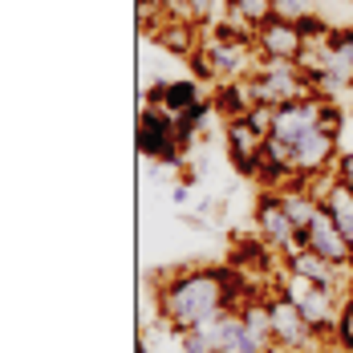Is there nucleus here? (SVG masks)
Wrapping results in <instances>:
<instances>
[{"label":"nucleus","mask_w":353,"mask_h":353,"mask_svg":"<svg viewBox=\"0 0 353 353\" xmlns=\"http://www.w3.org/2000/svg\"><path fill=\"white\" fill-rule=\"evenodd\" d=\"M139 353H150V350H146V345H139Z\"/></svg>","instance_id":"obj_22"},{"label":"nucleus","mask_w":353,"mask_h":353,"mask_svg":"<svg viewBox=\"0 0 353 353\" xmlns=\"http://www.w3.org/2000/svg\"><path fill=\"white\" fill-rule=\"evenodd\" d=\"M139 150L146 159H159V163H175L183 154V146H179V118L171 110L146 102V110L139 118Z\"/></svg>","instance_id":"obj_7"},{"label":"nucleus","mask_w":353,"mask_h":353,"mask_svg":"<svg viewBox=\"0 0 353 353\" xmlns=\"http://www.w3.org/2000/svg\"><path fill=\"white\" fill-rule=\"evenodd\" d=\"M272 17L301 25L309 17H317V0H272Z\"/></svg>","instance_id":"obj_18"},{"label":"nucleus","mask_w":353,"mask_h":353,"mask_svg":"<svg viewBox=\"0 0 353 353\" xmlns=\"http://www.w3.org/2000/svg\"><path fill=\"white\" fill-rule=\"evenodd\" d=\"M252 223H256V240H260V244H268L281 260L288 256V252H296V248H301V228H296V219L288 215L281 191H272V187H264V191L256 195Z\"/></svg>","instance_id":"obj_6"},{"label":"nucleus","mask_w":353,"mask_h":353,"mask_svg":"<svg viewBox=\"0 0 353 353\" xmlns=\"http://www.w3.org/2000/svg\"><path fill=\"white\" fill-rule=\"evenodd\" d=\"M321 203H325V212L333 215V223L341 228V236L353 244V191L345 187V183L329 179L325 191H321Z\"/></svg>","instance_id":"obj_14"},{"label":"nucleus","mask_w":353,"mask_h":353,"mask_svg":"<svg viewBox=\"0 0 353 353\" xmlns=\"http://www.w3.org/2000/svg\"><path fill=\"white\" fill-rule=\"evenodd\" d=\"M256 292V284L248 281L240 268L232 264H191V268H171L154 284V305L159 317L171 333L187 329H203L228 309H240L248 296Z\"/></svg>","instance_id":"obj_1"},{"label":"nucleus","mask_w":353,"mask_h":353,"mask_svg":"<svg viewBox=\"0 0 353 353\" xmlns=\"http://www.w3.org/2000/svg\"><path fill=\"white\" fill-rule=\"evenodd\" d=\"M281 288H284V296L309 317V325L317 329L321 337L333 341V329H337V321H341V305H345V296L333 292V288H325V284H317V281H309V276L284 272V268H281Z\"/></svg>","instance_id":"obj_5"},{"label":"nucleus","mask_w":353,"mask_h":353,"mask_svg":"<svg viewBox=\"0 0 353 353\" xmlns=\"http://www.w3.org/2000/svg\"><path fill=\"white\" fill-rule=\"evenodd\" d=\"M256 61H260V49H256V33L252 29H240L232 21L199 29V49L191 57L199 77H212L215 85L219 81H240V77H248L256 70Z\"/></svg>","instance_id":"obj_2"},{"label":"nucleus","mask_w":353,"mask_h":353,"mask_svg":"<svg viewBox=\"0 0 353 353\" xmlns=\"http://www.w3.org/2000/svg\"><path fill=\"white\" fill-rule=\"evenodd\" d=\"M248 85H252V98L260 106H284V102L313 94L301 61H284V57H260L256 70L248 73Z\"/></svg>","instance_id":"obj_4"},{"label":"nucleus","mask_w":353,"mask_h":353,"mask_svg":"<svg viewBox=\"0 0 353 353\" xmlns=\"http://www.w3.org/2000/svg\"><path fill=\"white\" fill-rule=\"evenodd\" d=\"M146 102H150V106L171 110V114L179 118L183 110H191L195 102H203V94H199V81L183 77V81H154V85L146 90Z\"/></svg>","instance_id":"obj_12"},{"label":"nucleus","mask_w":353,"mask_h":353,"mask_svg":"<svg viewBox=\"0 0 353 353\" xmlns=\"http://www.w3.org/2000/svg\"><path fill=\"white\" fill-rule=\"evenodd\" d=\"M333 345L353 353V292L345 296V305H341V321H337V329H333Z\"/></svg>","instance_id":"obj_19"},{"label":"nucleus","mask_w":353,"mask_h":353,"mask_svg":"<svg viewBox=\"0 0 353 353\" xmlns=\"http://www.w3.org/2000/svg\"><path fill=\"white\" fill-rule=\"evenodd\" d=\"M264 301H268V317H272V341H276V353H317L321 341L333 345V341L321 337L317 329L309 325V317L284 296L281 284H272V288L264 292Z\"/></svg>","instance_id":"obj_3"},{"label":"nucleus","mask_w":353,"mask_h":353,"mask_svg":"<svg viewBox=\"0 0 353 353\" xmlns=\"http://www.w3.org/2000/svg\"><path fill=\"white\" fill-rule=\"evenodd\" d=\"M187 195H191V187H187V183H179V187H175V195H171V199H175V203H187Z\"/></svg>","instance_id":"obj_21"},{"label":"nucleus","mask_w":353,"mask_h":353,"mask_svg":"<svg viewBox=\"0 0 353 353\" xmlns=\"http://www.w3.org/2000/svg\"><path fill=\"white\" fill-rule=\"evenodd\" d=\"M321 94H305V98H296V102H284L276 106V118H272V134L268 139L284 142V146H292V142H301L313 126L321 122Z\"/></svg>","instance_id":"obj_9"},{"label":"nucleus","mask_w":353,"mask_h":353,"mask_svg":"<svg viewBox=\"0 0 353 353\" xmlns=\"http://www.w3.org/2000/svg\"><path fill=\"white\" fill-rule=\"evenodd\" d=\"M333 179H337V183H345V187L353 191V150H341V154H337V167H333Z\"/></svg>","instance_id":"obj_20"},{"label":"nucleus","mask_w":353,"mask_h":353,"mask_svg":"<svg viewBox=\"0 0 353 353\" xmlns=\"http://www.w3.org/2000/svg\"><path fill=\"white\" fill-rule=\"evenodd\" d=\"M187 17H191V25H199V29L223 25V21L232 17V0H187Z\"/></svg>","instance_id":"obj_17"},{"label":"nucleus","mask_w":353,"mask_h":353,"mask_svg":"<svg viewBox=\"0 0 353 353\" xmlns=\"http://www.w3.org/2000/svg\"><path fill=\"white\" fill-rule=\"evenodd\" d=\"M264 142H268V134L256 130L248 114L244 118L223 122V146H228V159H232V167H236L240 175L256 179L260 163H264Z\"/></svg>","instance_id":"obj_8"},{"label":"nucleus","mask_w":353,"mask_h":353,"mask_svg":"<svg viewBox=\"0 0 353 353\" xmlns=\"http://www.w3.org/2000/svg\"><path fill=\"white\" fill-rule=\"evenodd\" d=\"M281 199H284V208H288V215L296 219V228H309L313 215L325 208L321 195L309 187V183H288V187H281Z\"/></svg>","instance_id":"obj_15"},{"label":"nucleus","mask_w":353,"mask_h":353,"mask_svg":"<svg viewBox=\"0 0 353 353\" xmlns=\"http://www.w3.org/2000/svg\"><path fill=\"white\" fill-rule=\"evenodd\" d=\"M228 21L256 33L264 21H272V0H232V17Z\"/></svg>","instance_id":"obj_16"},{"label":"nucleus","mask_w":353,"mask_h":353,"mask_svg":"<svg viewBox=\"0 0 353 353\" xmlns=\"http://www.w3.org/2000/svg\"><path fill=\"white\" fill-rule=\"evenodd\" d=\"M212 106H215V114H219L223 122H232V118H244L248 110L256 106L248 77H240V81H219V85H215Z\"/></svg>","instance_id":"obj_13"},{"label":"nucleus","mask_w":353,"mask_h":353,"mask_svg":"<svg viewBox=\"0 0 353 353\" xmlns=\"http://www.w3.org/2000/svg\"><path fill=\"white\" fill-rule=\"evenodd\" d=\"M301 248H309V252H317L325 260H333V264H353V244L341 236V228L333 223V215L321 208L313 215V223L309 228H301Z\"/></svg>","instance_id":"obj_10"},{"label":"nucleus","mask_w":353,"mask_h":353,"mask_svg":"<svg viewBox=\"0 0 353 353\" xmlns=\"http://www.w3.org/2000/svg\"><path fill=\"white\" fill-rule=\"evenodd\" d=\"M305 45H309L305 29H301V25H292V21H281V17H272V21H264V25L256 29V49H260V57L301 61Z\"/></svg>","instance_id":"obj_11"}]
</instances>
